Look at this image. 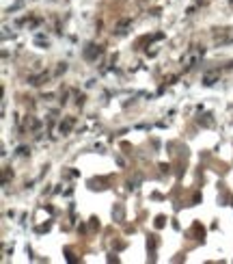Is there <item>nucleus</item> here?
<instances>
[{
  "label": "nucleus",
  "mask_w": 233,
  "mask_h": 264,
  "mask_svg": "<svg viewBox=\"0 0 233 264\" xmlns=\"http://www.w3.org/2000/svg\"><path fill=\"white\" fill-rule=\"evenodd\" d=\"M199 57H201V52H199V50H192V52H188V54H186V59H183V65H186V69H190V67H194V65H197Z\"/></svg>",
  "instance_id": "f257e3e1"
},
{
  "label": "nucleus",
  "mask_w": 233,
  "mask_h": 264,
  "mask_svg": "<svg viewBox=\"0 0 233 264\" xmlns=\"http://www.w3.org/2000/svg\"><path fill=\"white\" fill-rule=\"evenodd\" d=\"M214 80H218V74H207V76L203 78V83L205 85H214Z\"/></svg>",
  "instance_id": "f03ea898"
}]
</instances>
